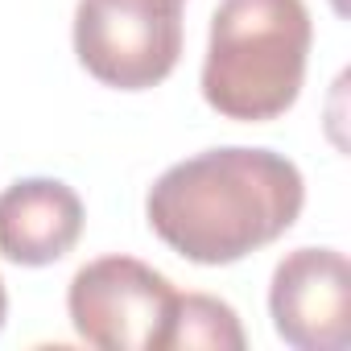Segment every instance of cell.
Here are the masks:
<instances>
[{"mask_svg": "<svg viewBox=\"0 0 351 351\" xmlns=\"http://www.w3.org/2000/svg\"><path fill=\"white\" fill-rule=\"evenodd\" d=\"M178 289L136 256L87 261L66 289V314L83 343L99 351H161Z\"/></svg>", "mask_w": 351, "mask_h": 351, "instance_id": "4", "label": "cell"}, {"mask_svg": "<svg viewBox=\"0 0 351 351\" xmlns=\"http://www.w3.org/2000/svg\"><path fill=\"white\" fill-rule=\"evenodd\" d=\"M165 5H186V0H165Z\"/></svg>", "mask_w": 351, "mask_h": 351, "instance_id": "10", "label": "cell"}, {"mask_svg": "<svg viewBox=\"0 0 351 351\" xmlns=\"http://www.w3.org/2000/svg\"><path fill=\"white\" fill-rule=\"evenodd\" d=\"M273 330L298 351H343L351 343V265L339 248H293L269 281Z\"/></svg>", "mask_w": 351, "mask_h": 351, "instance_id": "5", "label": "cell"}, {"mask_svg": "<svg viewBox=\"0 0 351 351\" xmlns=\"http://www.w3.org/2000/svg\"><path fill=\"white\" fill-rule=\"evenodd\" d=\"M314 21L306 0H219L203 58V99L223 120L285 116L306 83Z\"/></svg>", "mask_w": 351, "mask_h": 351, "instance_id": "2", "label": "cell"}, {"mask_svg": "<svg viewBox=\"0 0 351 351\" xmlns=\"http://www.w3.org/2000/svg\"><path fill=\"white\" fill-rule=\"evenodd\" d=\"M75 58L116 91H149L182 58V5L165 0H79Z\"/></svg>", "mask_w": 351, "mask_h": 351, "instance_id": "3", "label": "cell"}, {"mask_svg": "<svg viewBox=\"0 0 351 351\" xmlns=\"http://www.w3.org/2000/svg\"><path fill=\"white\" fill-rule=\"evenodd\" d=\"M306 207L302 169L273 149L223 145L169 165L145 195L153 236L191 265L219 269L277 244Z\"/></svg>", "mask_w": 351, "mask_h": 351, "instance_id": "1", "label": "cell"}, {"mask_svg": "<svg viewBox=\"0 0 351 351\" xmlns=\"http://www.w3.org/2000/svg\"><path fill=\"white\" fill-rule=\"evenodd\" d=\"M5 318H9V289H5V277H0V330H5Z\"/></svg>", "mask_w": 351, "mask_h": 351, "instance_id": "8", "label": "cell"}, {"mask_svg": "<svg viewBox=\"0 0 351 351\" xmlns=\"http://www.w3.org/2000/svg\"><path fill=\"white\" fill-rule=\"evenodd\" d=\"M330 9H335L339 17H347V0H330Z\"/></svg>", "mask_w": 351, "mask_h": 351, "instance_id": "9", "label": "cell"}, {"mask_svg": "<svg viewBox=\"0 0 351 351\" xmlns=\"http://www.w3.org/2000/svg\"><path fill=\"white\" fill-rule=\"evenodd\" d=\"M248 335L240 314L211 293H178L161 351H244Z\"/></svg>", "mask_w": 351, "mask_h": 351, "instance_id": "7", "label": "cell"}, {"mask_svg": "<svg viewBox=\"0 0 351 351\" xmlns=\"http://www.w3.org/2000/svg\"><path fill=\"white\" fill-rule=\"evenodd\" d=\"M83 199L62 178H21L0 191V256L42 269L62 261L83 236Z\"/></svg>", "mask_w": 351, "mask_h": 351, "instance_id": "6", "label": "cell"}]
</instances>
